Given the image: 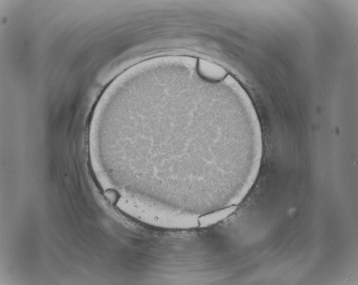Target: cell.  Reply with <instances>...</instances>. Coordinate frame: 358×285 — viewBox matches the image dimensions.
Returning a JSON list of instances; mask_svg holds the SVG:
<instances>
[{"label": "cell", "mask_w": 358, "mask_h": 285, "mask_svg": "<svg viewBox=\"0 0 358 285\" xmlns=\"http://www.w3.org/2000/svg\"><path fill=\"white\" fill-rule=\"evenodd\" d=\"M236 208L237 207L235 206H231L225 208V209L223 210L217 211L216 212L211 214V215L203 217L201 218L200 223L202 225V227L209 226L210 225L218 222L223 220V219L226 217L229 216L235 211Z\"/></svg>", "instance_id": "6da1fadb"}]
</instances>
